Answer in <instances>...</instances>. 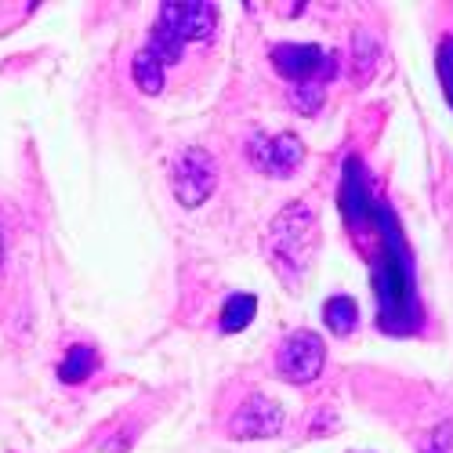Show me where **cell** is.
Wrapping results in <instances>:
<instances>
[{
  "mask_svg": "<svg viewBox=\"0 0 453 453\" xmlns=\"http://www.w3.org/2000/svg\"><path fill=\"white\" fill-rule=\"evenodd\" d=\"M269 247H273V257L287 273H309L312 257H316V247H319V221H316V211L309 203H290L283 207V214L273 221L269 229Z\"/></svg>",
  "mask_w": 453,
  "mask_h": 453,
  "instance_id": "1",
  "label": "cell"
},
{
  "mask_svg": "<svg viewBox=\"0 0 453 453\" xmlns=\"http://www.w3.org/2000/svg\"><path fill=\"white\" fill-rule=\"evenodd\" d=\"M218 185V164L207 149L193 145V149H181L174 157V167H171V188H174V200L185 207V211H196L200 203L211 200Z\"/></svg>",
  "mask_w": 453,
  "mask_h": 453,
  "instance_id": "2",
  "label": "cell"
},
{
  "mask_svg": "<svg viewBox=\"0 0 453 453\" xmlns=\"http://www.w3.org/2000/svg\"><path fill=\"white\" fill-rule=\"evenodd\" d=\"M273 65L280 77L294 84H326L337 77V51H326L319 44H276Z\"/></svg>",
  "mask_w": 453,
  "mask_h": 453,
  "instance_id": "3",
  "label": "cell"
},
{
  "mask_svg": "<svg viewBox=\"0 0 453 453\" xmlns=\"http://www.w3.org/2000/svg\"><path fill=\"white\" fill-rule=\"evenodd\" d=\"M326 345L316 330H294L276 352V370L290 385H312L323 373Z\"/></svg>",
  "mask_w": 453,
  "mask_h": 453,
  "instance_id": "4",
  "label": "cell"
},
{
  "mask_svg": "<svg viewBox=\"0 0 453 453\" xmlns=\"http://www.w3.org/2000/svg\"><path fill=\"white\" fill-rule=\"evenodd\" d=\"M247 160L261 174L290 178L301 167V160H305V145H301V138L290 134V131H283V134H261V131H254L247 138Z\"/></svg>",
  "mask_w": 453,
  "mask_h": 453,
  "instance_id": "5",
  "label": "cell"
},
{
  "mask_svg": "<svg viewBox=\"0 0 453 453\" xmlns=\"http://www.w3.org/2000/svg\"><path fill=\"white\" fill-rule=\"evenodd\" d=\"M157 26H164L181 44H203L218 29V8L207 0H178V4L171 0V4H160Z\"/></svg>",
  "mask_w": 453,
  "mask_h": 453,
  "instance_id": "6",
  "label": "cell"
},
{
  "mask_svg": "<svg viewBox=\"0 0 453 453\" xmlns=\"http://www.w3.org/2000/svg\"><path fill=\"white\" fill-rule=\"evenodd\" d=\"M280 428H283V406L261 392L247 395L229 421L233 439H273L280 435Z\"/></svg>",
  "mask_w": 453,
  "mask_h": 453,
  "instance_id": "7",
  "label": "cell"
},
{
  "mask_svg": "<svg viewBox=\"0 0 453 453\" xmlns=\"http://www.w3.org/2000/svg\"><path fill=\"white\" fill-rule=\"evenodd\" d=\"M98 370V352L91 345H73L65 352V359L58 363V377H62V385H81L88 381V377Z\"/></svg>",
  "mask_w": 453,
  "mask_h": 453,
  "instance_id": "8",
  "label": "cell"
},
{
  "mask_svg": "<svg viewBox=\"0 0 453 453\" xmlns=\"http://www.w3.org/2000/svg\"><path fill=\"white\" fill-rule=\"evenodd\" d=\"M323 323H326L330 334H337V337L352 334L356 323H359V305H356V297H349V294H334L326 305H323Z\"/></svg>",
  "mask_w": 453,
  "mask_h": 453,
  "instance_id": "9",
  "label": "cell"
},
{
  "mask_svg": "<svg viewBox=\"0 0 453 453\" xmlns=\"http://www.w3.org/2000/svg\"><path fill=\"white\" fill-rule=\"evenodd\" d=\"M257 316V297L254 294H233L229 301H225V309H221V330L225 334H240L254 323Z\"/></svg>",
  "mask_w": 453,
  "mask_h": 453,
  "instance_id": "10",
  "label": "cell"
},
{
  "mask_svg": "<svg viewBox=\"0 0 453 453\" xmlns=\"http://www.w3.org/2000/svg\"><path fill=\"white\" fill-rule=\"evenodd\" d=\"M131 77H134V84H138L142 95H160L164 91V81H167V69L142 48L134 55V62H131Z\"/></svg>",
  "mask_w": 453,
  "mask_h": 453,
  "instance_id": "11",
  "label": "cell"
},
{
  "mask_svg": "<svg viewBox=\"0 0 453 453\" xmlns=\"http://www.w3.org/2000/svg\"><path fill=\"white\" fill-rule=\"evenodd\" d=\"M323 84H294L290 88V105L301 112V117H316L323 109Z\"/></svg>",
  "mask_w": 453,
  "mask_h": 453,
  "instance_id": "12",
  "label": "cell"
},
{
  "mask_svg": "<svg viewBox=\"0 0 453 453\" xmlns=\"http://www.w3.org/2000/svg\"><path fill=\"white\" fill-rule=\"evenodd\" d=\"M421 453H453V421H442L428 435V442L421 446Z\"/></svg>",
  "mask_w": 453,
  "mask_h": 453,
  "instance_id": "13",
  "label": "cell"
},
{
  "mask_svg": "<svg viewBox=\"0 0 453 453\" xmlns=\"http://www.w3.org/2000/svg\"><path fill=\"white\" fill-rule=\"evenodd\" d=\"M373 62H377V41L366 36V33H359L356 36V65H359V73H370Z\"/></svg>",
  "mask_w": 453,
  "mask_h": 453,
  "instance_id": "14",
  "label": "cell"
},
{
  "mask_svg": "<svg viewBox=\"0 0 453 453\" xmlns=\"http://www.w3.org/2000/svg\"><path fill=\"white\" fill-rule=\"evenodd\" d=\"M0 269H4V233H0Z\"/></svg>",
  "mask_w": 453,
  "mask_h": 453,
  "instance_id": "15",
  "label": "cell"
}]
</instances>
